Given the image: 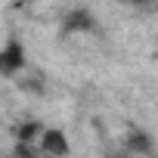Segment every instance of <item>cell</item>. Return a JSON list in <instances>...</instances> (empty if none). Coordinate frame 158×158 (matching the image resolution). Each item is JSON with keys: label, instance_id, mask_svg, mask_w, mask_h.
<instances>
[{"label": "cell", "instance_id": "cell-1", "mask_svg": "<svg viewBox=\"0 0 158 158\" xmlns=\"http://www.w3.org/2000/svg\"><path fill=\"white\" fill-rule=\"evenodd\" d=\"M22 65H25V47H22L16 37H10L6 47L0 50V71H3L6 77H13Z\"/></svg>", "mask_w": 158, "mask_h": 158}, {"label": "cell", "instance_id": "cell-3", "mask_svg": "<svg viewBox=\"0 0 158 158\" xmlns=\"http://www.w3.org/2000/svg\"><path fill=\"white\" fill-rule=\"evenodd\" d=\"M93 28V16L90 10H71L62 22V34H71V31H90Z\"/></svg>", "mask_w": 158, "mask_h": 158}, {"label": "cell", "instance_id": "cell-6", "mask_svg": "<svg viewBox=\"0 0 158 158\" xmlns=\"http://www.w3.org/2000/svg\"><path fill=\"white\" fill-rule=\"evenodd\" d=\"M19 3H34V0H19Z\"/></svg>", "mask_w": 158, "mask_h": 158}, {"label": "cell", "instance_id": "cell-4", "mask_svg": "<svg viewBox=\"0 0 158 158\" xmlns=\"http://www.w3.org/2000/svg\"><path fill=\"white\" fill-rule=\"evenodd\" d=\"M44 130H40V124H34V121H28V124H22L19 130H16V136L22 139V143H31L34 136H40Z\"/></svg>", "mask_w": 158, "mask_h": 158}, {"label": "cell", "instance_id": "cell-2", "mask_svg": "<svg viewBox=\"0 0 158 158\" xmlns=\"http://www.w3.org/2000/svg\"><path fill=\"white\" fill-rule=\"evenodd\" d=\"M40 149L47 155H68L71 152V146H68V139H65V133L59 127H50V130L40 133Z\"/></svg>", "mask_w": 158, "mask_h": 158}, {"label": "cell", "instance_id": "cell-5", "mask_svg": "<svg viewBox=\"0 0 158 158\" xmlns=\"http://www.w3.org/2000/svg\"><path fill=\"white\" fill-rule=\"evenodd\" d=\"M130 3H149V0H130Z\"/></svg>", "mask_w": 158, "mask_h": 158}]
</instances>
